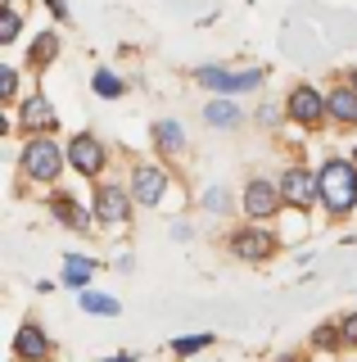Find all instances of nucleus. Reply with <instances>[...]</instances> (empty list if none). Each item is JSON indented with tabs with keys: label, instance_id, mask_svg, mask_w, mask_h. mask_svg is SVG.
I'll return each instance as SVG.
<instances>
[{
	"label": "nucleus",
	"instance_id": "obj_11",
	"mask_svg": "<svg viewBox=\"0 0 357 362\" xmlns=\"http://www.w3.org/2000/svg\"><path fill=\"white\" fill-rule=\"evenodd\" d=\"M18 127H23V136H54L59 118H54L50 100L41 95V90H32L23 105H18Z\"/></svg>",
	"mask_w": 357,
	"mask_h": 362
},
{
	"label": "nucleus",
	"instance_id": "obj_27",
	"mask_svg": "<svg viewBox=\"0 0 357 362\" xmlns=\"http://www.w3.org/2000/svg\"><path fill=\"white\" fill-rule=\"evenodd\" d=\"M46 9H50V14L59 18V23H68V18H73V14H68V5H63V0H46Z\"/></svg>",
	"mask_w": 357,
	"mask_h": 362
},
{
	"label": "nucleus",
	"instance_id": "obj_6",
	"mask_svg": "<svg viewBox=\"0 0 357 362\" xmlns=\"http://www.w3.org/2000/svg\"><path fill=\"white\" fill-rule=\"evenodd\" d=\"M281 195H285V209H294V213H312L321 204V181H317V173L312 168H303V163H289L281 177Z\"/></svg>",
	"mask_w": 357,
	"mask_h": 362
},
{
	"label": "nucleus",
	"instance_id": "obj_26",
	"mask_svg": "<svg viewBox=\"0 0 357 362\" xmlns=\"http://www.w3.org/2000/svg\"><path fill=\"white\" fill-rule=\"evenodd\" d=\"M339 331H344V349H357V313L339 317Z\"/></svg>",
	"mask_w": 357,
	"mask_h": 362
},
{
	"label": "nucleus",
	"instance_id": "obj_24",
	"mask_svg": "<svg viewBox=\"0 0 357 362\" xmlns=\"http://www.w3.org/2000/svg\"><path fill=\"white\" fill-rule=\"evenodd\" d=\"M0 100H5V105L18 100V68H0Z\"/></svg>",
	"mask_w": 357,
	"mask_h": 362
},
{
	"label": "nucleus",
	"instance_id": "obj_31",
	"mask_svg": "<svg viewBox=\"0 0 357 362\" xmlns=\"http://www.w3.org/2000/svg\"><path fill=\"white\" fill-rule=\"evenodd\" d=\"M353 163H357V150H353Z\"/></svg>",
	"mask_w": 357,
	"mask_h": 362
},
{
	"label": "nucleus",
	"instance_id": "obj_21",
	"mask_svg": "<svg viewBox=\"0 0 357 362\" xmlns=\"http://www.w3.org/2000/svg\"><path fill=\"white\" fill-rule=\"evenodd\" d=\"M213 344H217L213 331H204V335H176L172 339V354L176 358H195V354H204V349H213Z\"/></svg>",
	"mask_w": 357,
	"mask_h": 362
},
{
	"label": "nucleus",
	"instance_id": "obj_28",
	"mask_svg": "<svg viewBox=\"0 0 357 362\" xmlns=\"http://www.w3.org/2000/svg\"><path fill=\"white\" fill-rule=\"evenodd\" d=\"M99 362H140L136 354H114V358H99Z\"/></svg>",
	"mask_w": 357,
	"mask_h": 362
},
{
	"label": "nucleus",
	"instance_id": "obj_18",
	"mask_svg": "<svg viewBox=\"0 0 357 362\" xmlns=\"http://www.w3.org/2000/svg\"><path fill=\"white\" fill-rule=\"evenodd\" d=\"M95 272H99V263H95V258L68 254V258H63V272H59V281H63L68 290H77V294H82L86 286H91V276H95Z\"/></svg>",
	"mask_w": 357,
	"mask_h": 362
},
{
	"label": "nucleus",
	"instance_id": "obj_23",
	"mask_svg": "<svg viewBox=\"0 0 357 362\" xmlns=\"http://www.w3.org/2000/svg\"><path fill=\"white\" fill-rule=\"evenodd\" d=\"M18 32H23V14H18V5H5V14H0V41H18Z\"/></svg>",
	"mask_w": 357,
	"mask_h": 362
},
{
	"label": "nucleus",
	"instance_id": "obj_25",
	"mask_svg": "<svg viewBox=\"0 0 357 362\" xmlns=\"http://www.w3.org/2000/svg\"><path fill=\"white\" fill-rule=\"evenodd\" d=\"M204 209H208V213H226V209H231V195H226V190H222V186L204 190Z\"/></svg>",
	"mask_w": 357,
	"mask_h": 362
},
{
	"label": "nucleus",
	"instance_id": "obj_32",
	"mask_svg": "<svg viewBox=\"0 0 357 362\" xmlns=\"http://www.w3.org/2000/svg\"><path fill=\"white\" fill-rule=\"evenodd\" d=\"M249 5H253V0H249Z\"/></svg>",
	"mask_w": 357,
	"mask_h": 362
},
{
	"label": "nucleus",
	"instance_id": "obj_7",
	"mask_svg": "<svg viewBox=\"0 0 357 362\" xmlns=\"http://www.w3.org/2000/svg\"><path fill=\"white\" fill-rule=\"evenodd\" d=\"M68 145V168L77 177H86V181H95V177H104V168H109V145L99 141L95 132H77L73 141H63Z\"/></svg>",
	"mask_w": 357,
	"mask_h": 362
},
{
	"label": "nucleus",
	"instance_id": "obj_15",
	"mask_svg": "<svg viewBox=\"0 0 357 362\" xmlns=\"http://www.w3.org/2000/svg\"><path fill=\"white\" fill-rule=\"evenodd\" d=\"M150 141H154V150L167 154V158H176V154H186V127L176 118H159L150 127Z\"/></svg>",
	"mask_w": 357,
	"mask_h": 362
},
{
	"label": "nucleus",
	"instance_id": "obj_29",
	"mask_svg": "<svg viewBox=\"0 0 357 362\" xmlns=\"http://www.w3.org/2000/svg\"><path fill=\"white\" fill-rule=\"evenodd\" d=\"M344 82H349V86H357V68H349V73H344Z\"/></svg>",
	"mask_w": 357,
	"mask_h": 362
},
{
	"label": "nucleus",
	"instance_id": "obj_9",
	"mask_svg": "<svg viewBox=\"0 0 357 362\" xmlns=\"http://www.w3.org/2000/svg\"><path fill=\"white\" fill-rule=\"evenodd\" d=\"M195 82L213 95H240V90H258L262 86V68H244V73H231V68H217V64H204L195 73Z\"/></svg>",
	"mask_w": 357,
	"mask_h": 362
},
{
	"label": "nucleus",
	"instance_id": "obj_4",
	"mask_svg": "<svg viewBox=\"0 0 357 362\" xmlns=\"http://www.w3.org/2000/svg\"><path fill=\"white\" fill-rule=\"evenodd\" d=\"M285 118L298 122L303 132H321L330 122V105H326V95H321L312 82H294L285 90Z\"/></svg>",
	"mask_w": 357,
	"mask_h": 362
},
{
	"label": "nucleus",
	"instance_id": "obj_19",
	"mask_svg": "<svg viewBox=\"0 0 357 362\" xmlns=\"http://www.w3.org/2000/svg\"><path fill=\"white\" fill-rule=\"evenodd\" d=\"M77 303H82V313H91V317H118L122 313V303L114 299V294H99V290H82Z\"/></svg>",
	"mask_w": 357,
	"mask_h": 362
},
{
	"label": "nucleus",
	"instance_id": "obj_13",
	"mask_svg": "<svg viewBox=\"0 0 357 362\" xmlns=\"http://www.w3.org/2000/svg\"><path fill=\"white\" fill-rule=\"evenodd\" d=\"M50 213H54V222L68 226L73 235H91V226H95V222H91L95 213H86L82 204H77L73 195H63V190H54V195H50Z\"/></svg>",
	"mask_w": 357,
	"mask_h": 362
},
{
	"label": "nucleus",
	"instance_id": "obj_1",
	"mask_svg": "<svg viewBox=\"0 0 357 362\" xmlns=\"http://www.w3.org/2000/svg\"><path fill=\"white\" fill-rule=\"evenodd\" d=\"M317 181H321V209L330 218H349L357 209V163L353 158H326L317 168Z\"/></svg>",
	"mask_w": 357,
	"mask_h": 362
},
{
	"label": "nucleus",
	"instance_id": "obj_3",
	"mask_svg": "<svg viewBox=\"0 0 357 362\" xmlns=\"http://www.w3.org/2000/svg\"><path fill=\"white\" fill-rule=\"evenodd\" d=\"M226 254L236 263H272L281 254V240H276V231L267 222H244L226 235Z\"/></svg>",
	"mask_w": 357,
	"mask_h": 362
},
{
	"label": "nucleus",
	"instance_id": "obj_20",
	"mask_svg": "<svg viewBox=\"0 0 357 362\" xmlns=\"http://www.w3.org/2000/svg\"><path fill=\"white\" fill-rule=\"evenodd\" d=\"M91 90L99 100H118L122 90H127V82H122L118 73H109V68H95V73H91Z\"/></svg>",
	"mask_w": 357,
	"mask_h": 362
},
{
	"label": "nucleus",
	"instance_id": "obj_17",
	"mask_svg": "<svg viewBox=\"0 0 357 362\" xmlns=\"http://www.w3.org/2000/svg\"><path fill=\"white\" fill-rule=\"evenodd\" d=\"M59 45H63L59 32H37V41L28 45V68L32 73H46V68L59 59Z\"/></svg>",
	"mask_w": 357,
	"mask_h": 362
},
{
	"label": "nucleus",
	"instance_id": "obj_12",
	"mask_svg": "<svg viewBox=\"0 0 357 362\" xmlns=\"http://www.w3.org/2000/svg\"><path fill=\"white\" fill-rule=\"evenodd\" d=\"M50 354H54V344H50L46 326H41L37 317H28V322L14 331V358L18 362H46Z\"/></svg>",
	"mask_w": 357,
	"mask_h": 362
},
{
	"label": "nucleus",
	"instance_id": "obj_22",
	"mask_svg": "<svg viewBox=\"0 0 357 362\" xmlns=\"http://www.w3.org/2000/svg\"><path fill=\"white\" fill-rule=\"evenodd\" d=\"M312 349H326V354H334V349H344V331H339V322H321L317 331H312L308 339Z\"/></svg>",
	"mask_w": 357,
	"mask_h": 362
},
{
	"label": "nucleus",
	"instance_id": "obj_10",
	"mask_svg": "<svg viewBox=\"0 0 357 362\" xmlns=\"http://www.w3.org/2000/svg\"><path fill=\"white\" fill-rule=\"evenodd\" d=\"M167 186H172V177H167L159 163H136V168H131V181H127L136 209H154V204L167 195Z\"/></svg>",
	"mask_w": 357,
	"mask_h": 362
},
{
	"label": "nucleus",
	"instance_id": "obj_30",
	"mask_svg": "<svg viewBox=\"0 0 357 362\" xmlns=\"http://www.w3.org/2000/svg\"><path fill=\"white\" fill-rule=\"evenodd\" d=\"M281 362H303V354H285V358H281Z\"/></svg>",
	"mask_w": 357,
	"mask_h": 362
},
{
	"label": "nucleus",
	"instance_id": "obj_16",
	"mask_svg": "<svg viewBox=\"0 0 357 362\" xmlns=\"http://www.w3.org/2000/svg\"><path fill=\"white\" fill-rule=\"evenodd\" d=\"M204 122H208V127H222V132H236L244 122V109L236 105V100H226V95H213L204 105Z\"/></svg>",
	"mask_w": 357,
	"mask_h": 362
},
{
	"label": "nucleus",
	"instance_id": "obj_5",
	"mask_svg": "<svg viewBox=\"0 0 357 362\" xmlns=\"http://www.w3.org/2000/svg\"><path fill=\"white\" fill-rule=\"evenodd\" d=\"M240 209L249 222H272L276 213L285 209V195H281V181L272 177H249L240 190Z\"/></svg>",
	"mask_w": 357,
	"mask_h": 362
},
{
	"label": "nucleus",
	"instance_id": "obj_14",
	"mask_svg": "<svg viewBox=\"0 0 357 362\" xmlns=\"http://www.w3.org/2000/svg\"><path fill=\"white\" fill-rule=\"evenodd\" d=\"M326 105H330V122H334V127H357V86L334 82L326 90Z\"/></svg>",
	"mask_w": 357,
	"mask_h": 362
},
{
	"label": "nucleus",
	"instance_id": "obj_8",
	"mask_svg": "<svg viewBox=\"0 0 357 362\" xmlns=\"http://www.w3.org/2000/svg\"><path fill=\"white\" fill-rule=\"evenodd\" d=\"M131 209H136V199H131L127 186H114V181H95V222L99 226H127L131 222Z\"/></svg>",
	"mask_w": 357,
	"mask_h": 362
},
{
	"label": "nucleus",
	"instance_id": "obj_2",
	"mask_svg": "<svg viewBox=\"0 0 357 362\" xmlns=\"http://www.w3.org/2000/svg\"><path fill=\"white\" fill-rule=\"evenodd\" d=\"M18 168H23V177L37 181V186H54L59 173L68 168V145H59L54 136H28L23 154H18Z\"/></svg>",
	"mask_w": 357,
	"mask_h": 362
}]
</instances>
